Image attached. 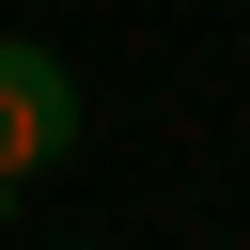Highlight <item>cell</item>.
Here are the masks:
<instances>
[{
	"label": "cell",
	"instance_id": "6da1fadb",
	"mask_svg": "<svg viewBox=\"0 0 250 250\" xmlns=\"http://www.w3.org/2000/svg\"><path fill=\"white\" fill-rule=\"evenodd\" d=\"M62 156H78V62L31 47V31H0V219H16V188H47Z\"/></svg>",
	"mask_w": 250,
	"mask_h": 250
},
{
	"label": "cell",
	"instance_id": "7a4b0ae2",
	"mask_svg": "<svg viewBox=\"0 0 250 250\" xmlns=\"http://www.w3.org/2000/svg\"><path fill=\"white\" fill-rule=\"evenodd\" d=\"M78 250H109V234H78Z\"/></svg>",
	"mask_w": 250,
	"mask_h": 250
}]
</instances>
